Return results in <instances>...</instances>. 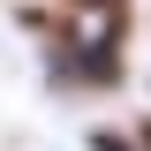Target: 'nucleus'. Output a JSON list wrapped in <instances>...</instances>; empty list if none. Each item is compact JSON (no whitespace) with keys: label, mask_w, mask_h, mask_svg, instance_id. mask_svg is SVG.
<instances>
[{"label":"nucleus","mask_w":151,"mask_h":151,"mask_svg":"<svg viewBox=\"0 0 151 151\" xmlns=\"http://www.w3.org/2000/svg\"><path fill=\"white\" fill-rule=\"evenodd\" d=\"M144 151H151V121H144Z\"/></svg>","instance_id":"obj_2"},{"label":"nucleus","mask_w":151,"mask_h":151,"mask_svg":"<svg viewBox=\"0 0 151 151\" xmlns=\"http://www.w3.org/2000/svg\"><path fill=\"white\" fill-rule=\"evenodd\" d=\"M68 8H121V0H68Z\"/></svg>","instance_id":"obj_1"}]
</instances>
